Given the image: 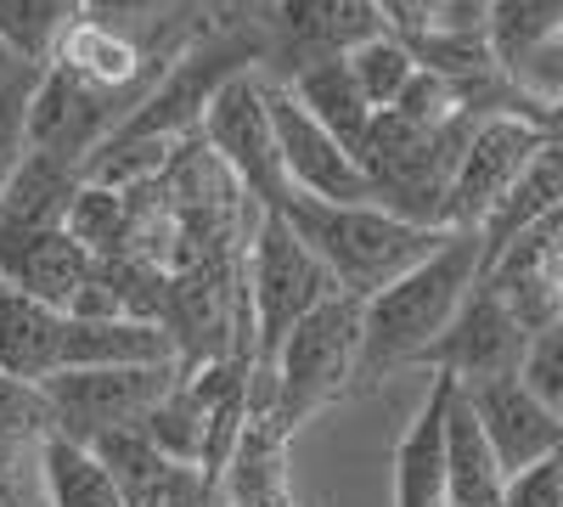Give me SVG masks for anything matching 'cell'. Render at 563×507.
<instances>
[{
  "mask_svg": "<svg viewBox=\"0 0 563 507\" xmlns=\"http://www.w3.org/2000/svg\"><path fill=\"white\" fill-rule=\"evenodd\" d=\"M479 288V232H451L417 271L361 305V361L355 389L384 384L400 366H417L434 339L456 321L467 294Z\"/></svg>",
  "mask_w": 563,
  "mask_h": 507,
  "instance_id": "6da1fadb",
  "label": "cell"
},
{
  "mask_svg": "<svg viewBox=\"0 0 563 507\" xmlns=\"http://www.w3.org/2000/svg\"><path fill=\"white\" fill-rule=\"evenodd\" d=\"M288 214V225L299 232V243L327 265L333 288L350 299H372L389 283H400L406 271H417L451 232H434V225H411L378 203H316L288 192L276 203Z\"/></svg>",
  "mask_w": 563,
  "mask_h": 507,
  "instance_id": "7a4b0ae2",
  "label": "cell"
},
{
  "mask_svg": "<svg viewBox=\"0 0 563 507\" xmlns=\"http://www.w3.org/2000/svg\"><path fill=\"white\" fill-rule=\"evenodd\" d=\"M271 63V34H265V12H220L198 29V40L164 68V79L147 90L113 135H147V142H192L203 135V119L214 108V97L238 79V74H265Z\"/></svg>",
  "mask_w": 563,
  "mask_h": 507,
  "instance_id": "3957f363",
  "label": "cell"
},
{
  "mask_svg": "<svg viewBox=\"0 0 563 507\" xmlns=\"http://www.w3.org/2000/svg\"><path fill=\"white\" fill-rule=\"evenodd\" d=\"M474 124L479 119L429 130V124H411L400 113H378L372 119L366 147H361L372 203L411 220V225L451 232L445 225V198H451V175H456V158L467 147V135H474Z\"/></svg>",
  "mask_w": 563,
  "mask_h": 507,
  "instance_id": "277c9868",
  "label": "cell"
},
{
  "mask_svg": "<svg viewBox=\"0 0 563 507\" xmlns=\"http://www.w3.org/2000/svg\"><path fill=\"white\" fill-rule=\"evenodd\" d=\"M243 294H249V316H254V366H271L276 350L288 344V333L339 288L327 276V265L299 243L288 214L260 209L254 232L243 243Z\"/></svg>",
  "mask_w": 563,
  "mask_h": 507,
  "instance_id": "5b68a950",
  "label": "cell"
},
{
  "mask_svg": "<svg viewBox=\"0 0 563 507\" xmlns=\"http://www.w3.org/2000/svg\"><path fill=\"white\" fill-rule=\"evenodd\" d=\"M355 361H361V299L333 294L299 321L271 361V378H276L271 423L294 440L299 423H310L321 406H333L355 389Z\"/></svg>",
  "mask_w": 563,
  "mask_h": 507,
  "instance_id": "8992f818",
  "label": "cell"
},
{
  "mask_svg": "<svg viewBox=\"0 0 563 507\" xmlns=\"http://www.w3.org/2000/svg\"><path fill=\"white\" fill-rule=\"evenodd\" d=\"M180 384V361L164 366H90V373H57L40 395L52 406V434L79 445L102 440L113 429H141V418Z\"/></svg>",
  "mask_w": 563,
  "mask_h": 507,
  "instance_id": "52a82bcc",
  "label": "cell"
},
{
  "mask_svg": "<svg viewBox=\"0 0 563 507\" xmlns=\"http://www.w3.org/2000/svg\"><path fill=\"white\" fill-rule=\"evenodd\" d=\"M203 142L231 175H238L249 203L276 209L282 198H288V175H282V153H276V119H271V79L265 74H238L220 90L209 119H203Z\"/></svg>",
  "mask_w": 563,
  "mask_h": 507,
  "instance_id": "ba28073f",
  "label": "cell"
},
{
  "mask_svg": "<svg viewBox=\"0 0 563 507\" xmlns=\"http://www.w3.org/2000/svg\"><path fill=\"white\" fill-rule=\"evenodd\" d=\"M547 147V130L536 113H490L474 124L467 147L451 175V198H445V225L451 232H479L490 209L507 198V187L530 169V158Z\"/></svg>",
  "mask_w": 563,
  "mask_h": 507,
  "instance_id": "9c48e42d",
  "label": "cell"
},
{
  "mask_svg": "<svg viewBox=\"0 0 563 507\" xmlns=\"http://www.w3.org/2000/svg\"><path fill=\"white\" fill-rule=\"evenodd\" d=\"M271 63L265 79H294L305 63L350 57L372 34H389L378 18V0H271L265 7Z\"/></svg>",
  "mask_w": 563,
  "mask_h": 507,
  "instance_id": "30bf717a",
  "label": "cell"
},
{
  "mask_svg": "<svg viewBox=\"0 0 563 507\" xmlns=\"http://www.w3.org/2000/svg\"><path fill=\"white\" fill-rule=\"evenodd\" d=\"M525 350H530V333L512 321V310L490 288H474L467 305L456 310V321L434 339V350L417 366L422 373H440V378H456L462 389H479L496 378H519Z\"/></svg>",
  "mask_w": 563,
  "mask_h": 507,
  "instance_id": "8fae6325",
  "label": "cell"
},
{
  "mask_svg": "<svg viewBox=\"0 0 563 507\" xmlns=\"http://www.w3.org/2000/svg\"><path fill=\"white\" fill-rule=\"evenodd\" d=\"M271 119H276V153H282L288 192L316 198V203H372L361 158L339 135H327L276 79H271Z\"/></svg>",
  "mask_w": 563,
  "mask_h": 507,
  "instance_id": "7c38bea8",
  "label": "cell"
},
{
  "mask_svg": "<svg viewBox=\"0 0 563 507\" xmlns=\"http://www.w3.org/2000/svg\"><path fill=\"white\" fill-rule=\"evenodd\" d=\"M462 395H467V406H474V418L485 423V440H490V451H496V463H501L507 480L563 451V418L552 406H541L519 378H496V384L462 389Z\"/></svg>",
  "mask_w": 563,
  "mask_h": 507,
  "instance_id": "4fadbf2b",
  "label": "cell"
},
{
  "mask_svg": "<svg viewBox=\"0 0 563 507\" xmlns=\"http://www.w3.org/2000/svg\"><path fill=\"white\" fill-rule=\"evenodd\" d=\"M97 254L79 249L63 225H45V232H12V225H0V283H12L18 294L52 305V310H74L79 288Z\"/></svg>",
  "mask_w": 563,
  "mask_h": 507,
  "instance_id": "5bb4252c",
  "label": "cell"
},
{
  "mask_svg": "<svg viewBox=\"0 0 563 507\" xmlns=\"http://www.w3.org/2000/svg\"><path fill=\"white\" fill-rule=\"evenodd\" d=\"M456 400V378H429L417 418L395 445V507H445V418Z\"/></svg>",
  "mask_w": 563,
  "mask_h": 507,
  "instance_id": "9a60e30c",
  "label": "cell"
},
{
  "mask_svg": "<svg viewBox=\"0 0 563 507\" xmlns=\"http://www.w3.org/2000/svg\"><path fill=\"white\" fill-rule=\"evenodd\" d=\"M63 339H68V316L18 294L12 283H0V378L18 384H45L63 373Z\"/></svg>",
  "mask_w": 563,
  "mask_h": 507,
  "instance_id": "2e32d148",
  "label": "cell"
},
{
  "mask_svg": "<svg viewBox=\"0 0 563 507\" xmlns=\"http://www.w3.org/2000/svg\"><path fill=\"white\" fill-rule=\"evenodd\" d=\"M558 209H563V142H547L530 158V169L507 187V198L490 209V220L479 225V276L519 243L536 220H547Z\"/></svg>",
  "mask_w": 563,
  "mask_h": 507,
  "instance_id": "e0dca14e",
  "label": "cell"
},
{
  "mask_svg": "<svg viewBox=\"0 0 563 507\" xmlns=\"http://www.w3.org/2000/svg\"><path fill=\"white\" fill-rule=\"evenodd\" d=\"M282 90L327 130V135H339V142L361 158L366 147V135H372V102L361 97V85L350 74V57H321V63H305L294 79H282Z\"/></svg>",
  "mask_w": 563,
  "mask_h": 507,
  "instance_id": "ac0fdd59",
  "label": "cell"
},
{
  "mask_svg": "<svg viewBox=\"0 0 563 507\" xmlns=\"http://www.w3.org/2000/svg\"><path fill=\"white\" fill-rule=\"evenodd\" d=\"M220 496L231 507H299L294 496V469H288V434L271 418H249L231 469L220 480Z\"/></svg>",
  "mask_w": 563,
  "mask_h": 507,
  "instance_id": "d6986e66",
  "label": "cell"
},
{
  "mask_svg": "<svg viewBox=\"0 0 563 507\" xmlns=\"http://www.w3.org/2000/svg\"><path fill=\"white\" fill-rule=\"evenodd\" d=\"M501 496H507V474L485 440V423L456 389L445 418V507H501Z\"/></svg>",
  "mask_w": 563,
  "mask_h": 507,
  "instance_id": "ffe728a7",
  "label": "cell"
},
{
  "mask_svg": "<svg viewBox=\"0 0 563 507\" xmlns=\"http://www.w3.org/2000/svg\"><path fill=\"white\" fill-rule=\"evenodd\" d=\"M180 361L169 328L153 321H74L63 339V373H90V366H164Z\"/></svg>",
  "mask_w": 563,
  "mask_h": 507,
  "instance_id": "44dd1931",
  "label": "cell"
},
{
  "mask_svg": "<svg viewBox=\"0 0 563 507\" xmlns=\"http://www.w3.org/2000/svg\"><path fill=\"white\" fill-rule=\"evenodd\" d=\"M79 169L52 158V153H29L18 164V175L7 180V192H0V225H12V232H45V225H63L74 192H79Z\"/></svg>",
  "mask_w": 563,
  "mask_h": 507,
  "instance_id": "7402d4cb",
  "label": "cell"
},
{
  "mask_svg": "<svg viewBox=\"0 0 563 507\" xmlns=\"http://www.w3.org/2000/svg\"><path fill=\"white\" fill-rule=\"evenodd\" d=\"M40 485L52 507H130L119 480L102 469V456L68 434L40 440Z\"/></svg>",
  "mask_w": 563,
  "mask_h": 507,
  "instance_id": "603a6c76",
  "label": "cell"
},
{
  "mask_svg": "<svg viewBox=\"0 0 563 507\" xmlns=\"http://www.w3.org/2000/svg\"><path fill=\"white\" fill-rule=\"evenodd\" d=\"M79 12H85L79 0H0V45H7L23 68H45L63 29Z\"/></svg>",
  "mask_w": 563,
  "mask_h": 507,
  "instance_id": "cb8c5ba5",
  "label": "cell"
},
{
  "mask_svg": "<svg viewBox=\"0 0 563 507\" xmlns=\"http://www.w3.org/2000/svg\"><path fill=\"white\" fill-rule=\"evenodd\" d=\"M558 29H563V0H496L485 40H490L496 63L512 74L525 57H536Z\"/></svg>",
  "mask_w": 563,
  "mask_h": 507,
  "instance_id": "d4e9b609",
  "label": "cell"
},
{
  "mask_svg": "<svg viewBox=\"0 0 563 507\" xmlns=\"http://www.w3.org/2000/svg\"><path fill=\"white\" fill-rule=\"evenodd\" d=\"M350 74L361 85V97L372 102V113H389L406 97V85L417 79V52L400 34H372L366 45L350 52Z\"/></svg>",
  "mask_w": 563,
  "mask_h": 507,
  "instance_id": "484cf974",
  "label": "cell"
},
{
  "mask_svg": "<svg viewBox=\"0 0 563 507\" xmlns=\"http://www.w3.org/2000/svg\"><path fill=\"white\" fill-rule=\"evenodd\" d=\"M203 429H209V411L192 400V389L186 384H175L147 418H141V434H147L169 463H203Z\"/></svg>",
  "mask_w": 563,
  "mask_h": 507,
  "instance_id": "4316f807",
  "label": "cell"
},
{
  "mask_svg": "<svg viewBox=\"0 0 563 507\" xmlns=\"http://www.w3.org/2000/svg\"><path fill=\"white\" fill-rule=\"evenodd\" d=\"M34 79L40 68H18L0 79V192L29 158V102H34Z\"/></svg>",
  "mask_w": 563,
  "mask_h": 507,
  "instance_id": "83f0119b",
  "label": "cell"
},
{
  "mask_svg": "<svg viewBox=\"0 0 563 507\" xmlns=\"http://www.w3.org/2000/svg\"><path fill=\"white\" fill-rule=\"evenodd\" d=\"M52 434V406L34 384L18 378H0V440H18V445H40Z\"/></svg>",
  "mask_w": 563,
  "mask_h": 507,
  "instance_id": "f1b7e54d",
  "label": "cell"
},
{
  "mask_svg": "<svg viewBox=\"0 0 563 507\" xmlns=\"http://www.w3.org/2000/svg\"><path fill=\"white\" fill-rule=\"evenodd\" d=\"M519 384H525L541 406H552L558 418H563V321L530 339L525 366H519Z\"/></svg>",
  "mask_w": 563,
  "mask_h": 507,
  "instance_id": "f546056e",
  "label": "cell"
},
{
  "mask_svg": "<svg viewBox=\"0 0 563 507\" xmlns=\"http://www.w3.org/2000/svg\"><path fill=\"white\" fill-rule=\"evenodd\" d=\"M512 85H519V97L530 108H558L563 102V29L541 45L536 57H525L512 68Z\"/></svg>",
  "mask_w": 563,
  "mask_h": 507,
  "instance_id": "4dcf8cb0",
  "label": "cell"
},
{
  "mask_svg": "<svg viewBox=\"0 0 563 507\" xmlns=\"http://www.w3.org/2000/svg\"><path fill=\"white\" fill-rule=\"evenodd\" d=\"M186 7H192V0H85V12H97V18H108V23L141 34V40L153 29H164L169 18H180Z\"/></svg>",
  "mask_w": 563,
  "mask_h": 507,
  "instance_id": "1f68e13d",
  "label": "cell"
},
{
  "mask_svg": "<svg viewBox=\"0 0 563 507\" xmlns=\"http://www.w3.org/2000/svg\"><path fill=\"white\" fill-rule=\"evenodd\" d=\"M40 485V445L0 440V507H34Z\"/></svg>",
  "mask_w": 563,
  "mask_h": 507,
  "instance_id": "d6a6232c",
  "label": "cell"
},
{
  "mask_svg": "<svg viewBox=\"0 0 563 507\" xmlns=\"http://www.w3.org/2000/svg\"><path fill=\"white\" fill-rule=\"evenodd\" d=\"M501 507H563V451L507 480Z\"/></svg>",
  "mask_w": 563,
  "mask_h": 507,
  "instance_id": "836d02e7",
  "label": "cell"
},
{
  "mask_svg": "<svg viewBox=\"0 0 563 507\" xmlns=\"http://www.w3.org/2000/svg\"><path fill=\"white\" fill-rule=\"evenodd\" d=\"M378 18L400 40H422L440 29V0H378Z\"/></svg>",
  "mask_w": 563,
  "mask_h": 507,
  "instance_id": "e575fe53",
  "label": "cell"
},
{
  "mask_svg": "<svg viewBox=\"0 0 563 507\" xmlns=\"http://www.w3.org/2000/svg\"><path fill=\"white\" fill-rule=\"evenodd\" d=\"M496 12V0H440V29H462V34H485Z\"/></svg>",
  "mask_w": 563,
  "mask_h": 507,
  "instance_id": "d590c367",
  "label": "cell"
},
{
  "mask_svg": "<svg viewBox=\"0 0 563 507\" xmlns=\"http://www.w3.org/2000/svg\"><path fill=\"white\" fill-rule=\"evenodd\" d=\"M536 119H541V130H547V142H563V102H558V108H536Z\"/></svg>",
  "mask_w": 563,
  "mask_h": 507,
  "instance_id": "8d00e7d4",
  "label": "cell"
},
{
  "mask_svg": "<svg viewBox=\"0 0 563 507\" xmlns=\"http://www.w3.org/2000/svg\"><path fill=\"white\" fill-rule=\"evenodd\" d=\"M547 283H552V299H558V316H563V254L552 260V271H547Z\"/></svg>",
  "mask_w": 563,
  "mask_h": 507,
  "instance_id": "74e56055",
  "label": "cell"
},
{
  "mask_svg": "<svg viewBox=\"0 0 563 507\" xmlns=\"http://www.w3.org/2000/svg\"><path fill=\"white\" fill-rule=\"evenodd\" d=\"M18 68H23V63H18V57L7 52V45H0V79H7V74H18Z\"/></svg>",
  "mask_w": 563,
  "mask_h": 507,
  "instance_id": "f35d334b",
  "label": "cell"
},
{
  "mask_svg": "<svg viewBox=\"0 0 563 507\" xmlns=\"http://www.w3.org/2000/svg\"><path fill=\"white\" fill-rule=\"evenodd\" d=\"M214 507H231V502H225V496H220V502H214Z\"/></svg>",
  "mask_w": 563,
  "mask_h": 507,
  "instance_id": "ab89813d",
  "label": "cell"
},
{
  "mask_svg": "<svg viewBox=\"0 0 563 507\" xmlns=\"http://www.w3.org/2000/svg\"><path fill=\"white\" fill-rule=\"evenodd\" d=\"M79 7H85V0H79Z\"/></svg>",
  "mask_w": 563,
  "mask_h": 507,
  "instance_id": "60d3db41",
  "label": "cell"
}]
</instances>
